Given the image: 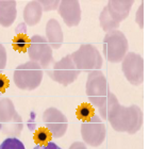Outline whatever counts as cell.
<instances>
[{"mask_svg":"<svg viewBox=\"0 0 149 149\" xmlns=\"http://www.w3.org/2000/svg\"><path fill=\"white\" fill-rule=\"evenodd\" d=\"M15 33L16 34H27V28H26L25 22H22V24H19V25L16 27Z\"/></svg>","mask_w":149,"mask_h":149,"instance_id":"cell-27","label":"cell"},{"mask_svg":"<svg viewBox=\"0 0 149 149\" xmlns=\"http://www.w3.org/2000/svg\"><path fill=\"white\" fill-rule=\"evenodd\" d=\"M69 149H87L86 148V145L82 142H74L70 145Z\"/></svg>","mask_w":149,"mask_h":149,"instance_id":"cell-28","label":"cell"},{"mask_svg":"<svg viewBox=\"0 0 149 149\" xmlns=\"http://www.w3.org/2000/svg\"><path fill=\"white\" fill-rule=\"evenodd\" d=\"M43 121L53 137L60 139L67 131L68 120L63 112L56 108H48L43 113Z\"/></svg>","mask_w":149,"mask_h":149,"instance_id":"cell-11","label":"cell"},{"mask_svg":"<svg viewBox=\"0 0 149 149\" xmlns=\"http://www.w3.org/2000/svg\"><path fill=\"white\" fill-rule=\"evenodd\" d=\"M132 6V0H111L106 6L112 20L116 25L120 26V22L129 16Z\"/></svg>","mask_w":149,"mask_h":149,"instance_id":"cell-13","label":"cell"},{"mask_svg":"<svg viewBox=\"0 0 149 149\" xmlns=\"http://www.w3.org/2000/svg\"><path fill=\"white\" fill-rule=\"evenodd\" d=\"M107 120L117 132L135 134L143 126L144 115L140 107L135 104L124 107L119 102H116L110 109L107 115Z\"/></svg>","mask_w":149,"mask_h":149,"instance_id":"cell-1","label":"cell"},{"mask_svg":"<svg viewBox=\"0 0 149 149\" xmlns=\"http://www.w3.org/2000/svg\"><path fill=\"white\" fill-rule=\"evenodd\" d=\"M42 80L43 69L32 61L18 65L13 74V81L19 90L33 91L40 86Z\"/></svg>","mask_w":149,"mask_h":149,"instance_id":"cell-3","label":"cell"},{"mask_svg":"<svg viewBox=\"0 0 149 149\" xmlns=\"http://www.w3.org/2000/svg\"><path fill=\"white\" fill-rule=\"evenodd\" d=\"M74 66L80 72H94L100 70L103 60L99 50L92 44H82L79 49L70 54Z\"/></svg>","mask_w":149,"mask_h":149,"instance_id":"cell-4","label":"cell"},{"mask_svg":"<svg viewBox=\"0 0 149 149\" xmlns=\"http://www.w3.org/2000/svg\"><path fill=\"white\" fill-rule=\"evenodd\" d=\"M121 69L132 85H140L144 82V60L140 54L128 52L121 61Z\"/></svg>","mask_w":149,"mask_h":149,"instance_id":"cell-10","label":"cell"},{"mask_svg":"<svg viewBox=\"0 0 149 149\" xmlns=\"http://www.w3.org/2000/svg\"><path fill=\"white\" fill-rule=\"evenodd\" d=\"M116 102H118L116 96H115L113 93H110L109 96H108V98H107V100H106V102L99 108V114H100V116H101L100 118L107 119V115L109 113L110 109H111L112 107H113V104Z\"/></svg>","mask_w":149,"mask_h":149,"instance_id":"cell-19","label":"cell"},{"mask_svg":"<svg viewBox=\"0 0 149 149\" xmlns=\"http://www.w3.org/2000/svg\"><path fill=\"white\" fill-rule=\"evenodd\" d=\"M85 88L86 96L91 103L98 108L106 102L109 94L111 93L108 80L101 70H94L88 74Z\"/></svg>","mask_w":149,"mask_h":149,"instance_id":"cell-5","label":"cell"},{"mask_svg":"<svg viewBox=\"0 0 149 149\" xmlns=\"http://www.w3.org/2000/svg\"><path fill=\"white\" fill-rule=\"evenodd\" d=\"M80 72V70L74 66L70 54H67L60 60L59 62L54 63L52 70L48 72V74L56 83L67 86L77 80Z\"/></svg>","mask_w":149,"mask_h":149,"instance_id":"cell-9","label":"cell"},{"mask_svg":"<svg viewBox=\"0 0 149 149\" xmlns=\"http://www.w3.org/2000/svg\"><path fill=\"white\" fill-rule=\"evenodd\" d=\"M33 149H62V148H61L60 146H58L56 143L49 142L48 144H46V145H42V146L36 145Z\"/></svg>","mask_w":149,"mask_h":149,"instance_id":"cell-26","label":"cell"},{"mask_svg":"<svg viewBox=\"0 0 149 149\" xmlns=\"http://www.w3.org/2000/svg\"><path fill=\"white\" fill-rule=\"evenodd\" d=\"M29 46V40L27 38V34H16V37L13 40V47L14 49L24 52L28 49Z\"/></svg>","mask_w":149,"mask_h":149,"instance_id":"cell-21","label":"cell"},{"mask_svg":"<svg viewBox=\"0 0 149 149\" xmlns=\"http://www.w3.org/2000/svg\"><path fill=\"white\" fill-rule=\"evenodd\" d=\"M24 128L20 115L10 98L0 99V130L8 137H19Z\"/></svg>","mask_w":149,"mask_h":149,"instance_id":"cell-2","label":"cell"},{"mask_svg":"<svg viewBox=\"0 0 149 149\" xmlns=\"http://www.w3.org/2000/svg\"><path fill=\"white\" fill-rule=\"evenodd\" d=\"M46 40L52 49H59L63 45L64 35L60 22L56 18H51L46 25Z\"/></svg>","mask_w":149,"mask_h":149,"instance_id":"cell-14","label":"cell"},{"mask_svg":"<svg viewBox=\"0 0 149 149\" xmlns=\"http://www.w3.org/2000/svg\"><path fill=\"white\" fill-rule=\"evenodd\" d=\"M81 135L84 144L92 147H98L104 142L107 136V128L102 119L94 114L90 119L81 125Z\"/></svg>","mask_w":149,"mask_h":149,"instance_id":"cell-8","label":"cell"},{"mask_svg":"<svg viewBox=\"0 0 149 149\" xmlns=\"http://www.w3.org/2000/svg\"><path fill=\"white\" fill-rule=\"evenodd\" d=\"M126 35L119 30L108 32L103 38V54L111 63H119L129 51Z\"/></svg>","mask_w":149,"mask_h":149,"instance_id":"cell-6","label":"cell"},{"mask_svg":"<svg viewBox=\"0 0 149 149\" xmlns=\"http://www.w3.org/2000/svg\"><path fill=\"white\" fill-rule=\"evenodd\" d=\"M76 114H77V117L80 120L85 121L87 119H90L95 113H94L93 107L91 106V104H88V103H82L81 106L78 107Z\"/></svg>","mask_w":149,"mask_h":149,"instance_id":"cell-18","label":"cell"},{"mask_svg":"<svg viewBox=\"0 0 149 149\" xmlns=\"http://www.w3.org/2000/svg\"><path fill=\"white\" fill-rule=\"evenodd\" d=\"M135 22H136V24L139 25L140 28H143L144 27V6H143V3L140 6L136 14H135Z\"/></svg>","mask_w":149,"mask_h":149,"instance_id":"cell-23","label":"cell"},{"mask_svg":"<svg viewBox=\"0 0 149 149\" xmlns=\"http://www.w3.org/2000/svg\"><path fill=\"white\" fill-rule=\"evenodd\" d=\"M6 50L2 44H0V72H2L6 66Z\"/></svg>","mask_w":149,"mask_h":149,"instance_id":"cell-24","label":"cell"},{"mask_svg":"<svg viewBox=\"0 0 149 149\" xmlns=\"http://www.w3.org/2000/svg\"><path fill=\"white\" fill-rule=\"evenodd\" d=\"M9 85H10L9 79L4 74H0V95L6 92V90L9 87Z\"/></svg>","mask_w":149,"mask_h":149,"instance_id":"cell-25","label":"cell"},{"mask_svg":"<svg viewBox=\"0 0 149 149\" xmlns=\"http://www.w3.org/2000/svg\"><path fill=\"white\" fill-rule=\"evenodd\" d=\"M17 16L16 1L0 0V25L8 28L13 25Z\"/></svg>","mask_w":149,"mask_h":149,"instance_id":"cell-15","label":"cell"},{"mask_svg":"<svg viewBox=\"0 0 149 149\" xmlns=\"http://www.w3.org/2000/svg\"><path fill=\"white\" fill-rule=\"evenodd\" d=\"M59 0H40V4L42 6V9L45 12H48V11H51V10H56L59 8L60 6Z\"/></svg>","mask_w":149,"mask_h":149,"instance_id":"cell-22","label":"cell"},{"mask_svg":"<svg viewBox=\"0 0 149 149\" xmlns=\"http://www.w3.org/2000/svg\"><path fill=\"white\" fill-rule=\"evenodd\" d=\"M59 14L67 27H76L81 22V8L78 0H63L58 8Z\"/></svg>","mask_w":149,"mask_h":149,"instance_id":"cell-12","label":"cell"},{"mask_svg":"<svg viewBox=\"0 0 149 149\" xmlns=\"http://www.w3.org/2000/svg\"><path fill=\"white\" fill-rule=\"evenodd\" d=\"M0 149H26L25 145L18 137H6L0 144Z\"/></svg>","mask_w":149,"mask_h":149,"instance_id":"cell-20","label":"cell"},{"mask_svg":"<svg viewBox=\"0 0 149 149\" xmlns=\"http://www.w3.org/2000/svg\"><path fill=\"white\" fill-rule=\"evenodd\" d=\"M51 136L52 135L47 128H40L33 135V140L36 143V145L42 146V145H46L49 143Z\"/></svg>","mask_w":149,"mask_h":149,"instance_id":"cell-17","label":"cell"},{"mask_svg":"<svg viewBox=\"0 0 149 149\" xmlns=\"http://www.w3.org/2000/svg\"><path fill=\"white\" fill-rule=\"evenodd\" d=\"M24 20L26 25L33 27L36 26L40 22V18L43 16V9L40 4V1H30L24 9Z\"/></svg>","mask_w":149,"mask_h":149,"instance_id":"cell-16","label":"cell"},{"mask_svg":"<svg viewBox=\"0 0 149 149\" xmlns=\"http://www.w3.org/2000/svg\"><path fill=\"white\" fill-rule=\"evenodd\" d=\"M28 56L30 61L37 63L43 68H47L53 62L52 48L47 42L46 37L42 35H33L29 40Z\"/></svg>","mask_w":149,"mask_h":149,"instance_id":"cell-7","label":"cell"}]
</instances>
